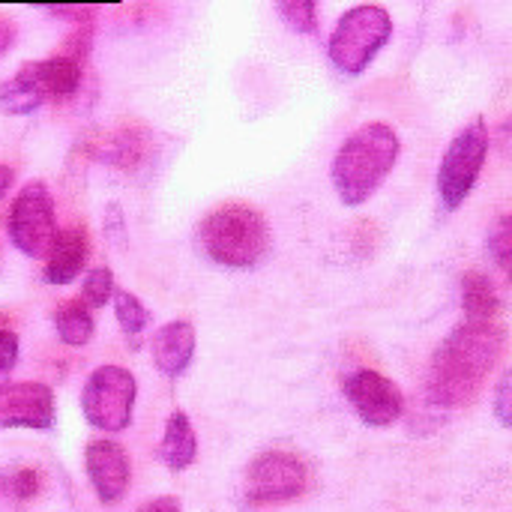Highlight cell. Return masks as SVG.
Instances as JSON below:
<instances>
[{
    "mask_svg": "<svg viewBox=\"0 0 512 512\" xmlns=\"http://www.w3.org/2000/svg\"><path fill=\"white\" fill-rule=\"evenodd\" d=\"M54 330H57V339L69 348H84L93 333H96V318H93V309L81 300V297H69L63 303L54 306Z\"/></svg>",
    "mask_w": 512,
    "mask_h": 512,
    "instance_id": "cell-17",
    "label": "cell"
},
{
    "mask_svg": "<svg viewBox=\"0 0 512 512\" xmlns=\"http://www.w3.org/2000/svg\"><path fill=\"white\" fill-rule=\"evenodd\" d=\"M489 147H492V138H489V123L483 117H474L447 144L441 165H438V180H435L438 198L447 213L459 210L471 198V192L486 168Z\"/></svg>",
    "mask_w": 512,
    "mask_h": 512,
    "instance_id": "cell-5",
    "label": "cell"
},
{
    "mask_svg": "<svg viewBox=\"0 0 512 512\" xmlns=\"http://www.w3.org/2000/svg\"><path fill=\"white\" fill-rule=\"evenodd\" d=\"M270 225L264 213L243 201L213 207L198 225V243L204 255L228 270H249L261 264L270 249Z\"/></svg>",
    "mask_w": 512,
    "mask_h": 512,
    "instance_id": "cell-3",
    "label": "cell"
},
{
    "mask_svg": "<svg viewBox=\"0 0 512 512\" xmlns=\"http://www.w3.org/2000/svg\"><path fill=\"white\" fill-rule=\"evenodd\" d=\"M57 210L54 195L42 180H30L15 192L6 216V234L12 246L27 258H45L57 237Z\"/></svg>",
    "mask_w": 512,
    "mask_h": 512,
    "instance_id": "cell-7",
    "label": "cell"
},
{
    "mask_svg": "<svg viewBox=\"0 0 512 512\" xmlns=\"http://www.w3.org/2000/svg\"><path fill=\"white\" fill-rule=\"evenodd\" d=\"M45 102H51V96H48V84H45L39 60L24 63L0 84V111H6V114L24 117V114H33L36 108H42Z\"/></svg>",
    "mask_w": 512,
    "mask_h": 512,
    "instance_id": "cell-14",
    "label": "cell"
},
{
    "mask_svg": "<svg viewBox=\"0 0 512 512\" xmlns=\"http://www.w3.org/2000/svg\"><path fill=\"white\" fill-rule=\"evenodd\" d=\"M42 279L48 285H69L81 276V270L90 261V234L84 225H69L60 228L48 255L42 258Z\"/></svg>",
    "mask_w": 512,
    "mask_h": 512,
    "instance_id": "cell-12",
    "label": "cell"
},
{
    "mask_svg": "<svg viewBox=\"0 0 512 512\" xmlns=\"http://www.w3.org/2000/svg\"><path fill=\"white\" fill-rule=\"evenodd\" d=\"M399 156H402V138L390 123L384 120L360 123L339 144L330 165L336 198L345 207H363L393 174Z\"/></svg>",
    "mask_w": 512,
    "mask_h": 512,
    "instance_id": "cell-2",
    "label": "cell"
},
{
    "mask_svg": "<svg viewBox=\"0 0 512 512\" xmlns=\"http://www.w3.org/2000/svg\"><path fill=\"white\" fill-rule=\"evenodd\" d=\"M195 327L189 321H168L162 324L153 339H150V354H153V366L165 375V378H180L195 357Z\"/></svg>",
    "mask_w": 512,
    "mask_h": 512,
    "instance_id": "cell-13",
    "label": "cell"
},
{
    "mask_svg": "<svg viewBox=\"0 0 512 512\" xmlns=\"http://www.w3.org/2000/svg\"><path fill=\"white\" fill-rule=\"evenodd\" d=\"M135 402H138V381L126 366L117 363L96 366L81 390V414L87 426L105 435H117L132 426Z\"/></svg>",
    "mask_w": 512,
    "mask_h": 512,
    "instance_id": "cell-6",
    "label": "cell"
},
{
    "mask_svg": "<svg viewBox=\"0 0 512 512\" xmlns=\"http://www.w3.org/2000/svg\"><path fill=\"white\" fill-rule=\"evenodd\" d=\"M153 153V135L144 126H123L99 144V159L117 171H141Z\"/></svg>",
    "mask_w": 512,
    "mask_h": 512,
    "instance_id": "cell-16",
    "label": "cell"
},
{
    "mask_svg": "<svg viewBox=\"0 0 512 512\" xmlns=\"http://www.w3.org/2000/svg\"><path fill=\"white\" fill-rule=\"evenodd\" d=\"M111 306H114L117 327L123 330V336H126V339H129V336H141V333L150 327V312H147V306H144L132 291L117 288V294H114Z\"/></svg>",
    "mask_w": 512,
    "mask_h": 512,
    "instance_id": "cell-20",
    "label": "cell"
},
{
    "mask_svg": "<svg viewBox=\"0 0 512 512\" xmlns=\"http://www.w3.org/2000/svg\"><path fill=\"white\" fill-rule=\"evenodd\" d=\"M462 309L468 315V321H495L501 312V294L495 288V282L480 273L471 270L462 279Z\"/></svg>",
    "mask_w": 512,
    "mask_h": 512,
    "instance_id": "cell-18",
    "label": "cell"
},
{
    "mask_svg": "<svg viewBox=\"0 0 512 512\" xmlns=\"http://www.w3.org/2000/svg\"><path fill=\"white\" fill-rule=\"evenodd\" d=\"M42 63V75H45V84H48V96L51 99H72L81 87V78H84V63L75 60V57H66V54H51Z\"/></svg>",
    "mask_w": 512,
    "mask_h": 512,
    "instance_id": "cell-19",
    "label": "cell"
},
{
    "mask_svg": "<svg viewBox=\"0 0 512 512\" xmlns=\"http://www.w3.org/2000/svg\"><path fill=\"white\" fill-rule=\"evenodd\" d=\"M84 471H87V480H90L99 504H105V507L123 501V495L129 492L132 462H129L126 447L111 441V438L87 441V447H84Z\"/></svg>",
    "mask_w": 512,
    "mask_h": 512,
    "instance_id": "cell-11",
    "label": "cell"
},
{
    "mask_svg": "<svg viewBox=\"0 0 512 512\" xmlns=\"http://www.w3.org/2000/svg\"><path fill=\"white\" fill-rule=\"evenodd\" d=\"M39 489H42V474L36 468H21L12 477H6V492L15 501H30L39 495Z\"/></svg>",
    "mask_w": 512,
    "mask_h": 512,
    "instance_id": "cell-23",
    "label": "cell"
},
{
    "mask_svg": "<svg viewBox=\"0 0 512 512\" xmlns=\"http://www.w3.org/2000/svg\"><path fill=\"white\" fill-rule=\"evenodd\" d=\"M15 36H18V27H15V21H9V18H0V57L15 45Z\"/></svg>",
    "mask_w": 512,
    "mask_h": 512,
    "instance_id": "cell-28",
    "label": "cell"
},
{
    "mask_svg": "<svg viewBox=\"0 0 512 512\" xmlns=\"http://www.w3.org/2000/svg\"><path fill=\"white\" fill-rule=\"evenodd\" d=\"M21 345H18V333L6 324H0V378L9 375L18 363Z\"/></svg>",
    "mask_w": 512,
    "mask_h": 512,
    "instance_id": "cell-25",
    "label": "cell"
},
{
    "mask_svg": "<svg viewBox=\"0 0 512 512\" xmlns=\"http://www.w3.org/2000/svg\"><path fill=\"white\" fill-rule=\"evenodd\" d=\"M510 372H504L501 375V381H498V390H495V417H498V423L504 426V429H510L512 426V384H510Z\"/></svg>",
    "mask_w": 512,
    "mask_h": 512,
    "instance_id": "cell-26",
    "label": "cell"
},
{
    "mask_svg": "<svg viewBox=\"0 0 512 512\" xmlns=\"http://www.w3.org/2000/svg\"><path fill=\"white\" fill-rule=\"evenodd\" d=\"M138 512H183V507H180V501L174 495H159V498L144 501Z\"/></svg>",
    "mask_w": 512,
    "mask_h": 512,
    "instance_id": "cell-27",
    "label": "cell"
},
{
    "mask_svg": "<svg viewBox=\"0 0 512 512\" xmlns=\"http://www.w3.org/2000/svg\"><path fill=\"white\" fill-rule=\"evenodd\" d=\"M159 459L168 471L180 474L189 471L198 459V435L186 411L174 408L165 420L162 441H159Z\"/></svg>",
    "mask_w": 512,
    "mask_h": 512,
    "instance_id": "cell-15",
    "label": "cell"
},
{
    "mask_svg": "<svg viewBox=\"0 0 512 512\" xmlns=\"http://www.w3.org/2000/svg\"><path fill=\"white\" fill-rule=\"evenodd\" d=\"M57 417L54 390L42 381H12L0 384V432L30 429L48 432Z\"/></svg>",
    "mask_w": 512,
    "mask_h": 512,
    "instance_id": "cell-10",
    "label": "cell"
},
{
    "mask_svg": "<svg viewBox=\"0 0 512 512\" xmlns=\"http://www.w3.org/2000/svg\"><path fill=\"white\" fill-rule=\"evenodd\" d=\"M12 183H15L12 165H3V162H0V198H6V192L12 189Z\"/></svg>",
    "mask_w": 512,
    "mask_h": 512,
    "instance_id": "cell-29",
    "label": "cell"
},
{
    "mask_svg": "<svg viewBox=\"0 0 512 512\" xmlns=\"http://www.w3.org/2000/svg\"><path fill=\"white\" fill-rule=\"evenodd\" d=\"M117 294V282H114V273L108 267H96L84 276V285H81V300L90 306V309H102L114 300Z\"/></svg>",
    "mask_w": 512,
    "mask_h": 512,
    "instance_id": "cell-22",
    "label": "cell"
},
{
    "mask_svg": "<svg viewBox=\"0 0 512 512\" xmlns=\"http://www.w3.org/2000/svg\"><path fill=\"white\" fill-rule=\"evenodd\" d=\"M309 489V468L297 453L270 450L261 453L243 480V495L252 507H279L303 498Z\"/></svg>",
    "mask_w": 512,
    "mask_h": 512,
    "instance_id": "cell-8",
    "label": "cell"
},
{
    "mask_svg": "<svg viewBox=\"0 0 512 512\" xmlns=\"http://www.w3.org/2000/svg\"><path fill=\"white\" fill-rule=\"evenodd\" d=\"M504 354V330L495 321H465L435 348L426 396L435 408L459 411L489 384Z\"/></svg>",
    "mask_w": 512,
    "mask_h": 512,
    "instance_id": "cell-1",
    "label": "cell"
},
{
    "mask_svg": "<svg viewBox=\"0 0 512 512\" xmlns=\"http://www.w3.org/2000/svg\"><path fill=\"white\" fill-rule=\"evenodd\" d=\"M393 15L384 6L360 3L339 15L327 39V57L342 75H363L393 39Z\"/></svg>",
    "mask_w": 512,
    "mask_h": 512,
    "instance_id": "cell-4",
    "label": "cell"
},
{
    "mask_svg": "<svg viewBox=\"0 0 512 512\" xmlns=\"http://www.w3.org/2000/svg\"><path fill=\"white\" fill-rule=\"evenodd\" d=\"M342 396L351 411L372 429H390L405 414V393L402 387L381 375L378 369H354L342 381Z\"/></svg>",
    "mask_w": 512,
    "mask_h": 512,
    "instance_id": "cell-9",
    "label": "cell"
},
{
    "mask_svg": "<svg viewBox=\"0 0 512 512\" xmlns=\"http://www.w3.org/2000/svg\"><path fill=\"white\" fill-rule=\"evenodd\" d=\"M276 12L294 33H303V36L318 33V3L315 0H285L276 6Z\"/></svg>",
    "mask_w": 512,
    "mask_h": 512,
    "instance_id": "cell-21",
    "label": "cell"
},
{
    "mask_svg": "<svg viewBox=\"0 0 512 512\" xmlns=\"http://www.w3.org/2000/svg\"><path fill=\"white\" fill-rule=\"evenodd\" d=\"M489 249H492V255H495V261H498V267H501L504 273H510V267H512L510 213H504V216H501V222H498V228H495V234H492V240H489Z\"/></svg>",
    "mask_w": 512,
    "mask_h": 512,
    "instance_id": "cell-24",
    "label": "cell"
}]
</instances>
